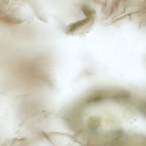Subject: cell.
Wrapping results in <instances>:
<instances>
[{"mask_svg":"<svg viewBox=\"0 0 146 146\" xmlns=\"http://www.w3.org/2000/svg\"><path fill=\"white\" fill-rule=\"evenodd\" d=\"M23 21L21 19L8 14L0 7V24L8 26L20 25Z\"/></svg>","mask_w":146,"mask_h":146,"instance_id":"1","label":"cell"}]
</instances>
